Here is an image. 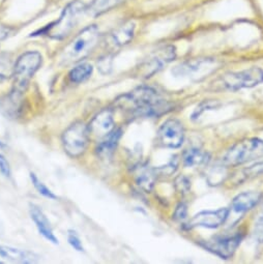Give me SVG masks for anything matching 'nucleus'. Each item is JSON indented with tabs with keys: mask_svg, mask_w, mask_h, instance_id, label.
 I'll return each mask as SVG.
<instances>
[{
	"mask_svg": "<svg viewBox=\"0 0 263 264\" xmlns=\"http://www.w3.org/2000/svg\"><path fill=\"white\" fill-rule=\"evenodd\" d=\"M157 170L147 165H140L135 171V181L137 185L145 192H150L156 184Z\"/></svg>",
	"mask_w": 263,
	"mask_h": 264,
	"instance_id": "nucleus-15",
	"label": "nucleus"
},
{
	"mask_svg": "<svg viewBox=\"0 0 263 264\" xmlns=\"http://www.w3.org/2000/svg\"><path fill=\"white\" fill-rule=\"evenodd\" d=\"M186 214H187L186 205L184 203H180L176 206V209L174 211L173 219L176 221H182L186 218Z\"/></svg>",
	"mask_w": 263,
	"mask_h": 264,
	"instance_id": "nucleus-28",
	"label": "nucleus"
},
{
	"mask_svg": "<svg viewBox=\"0 0 263 264\" xmlns=\"http://www.w3.org/2000/svg\"><path fill=\"white\" fill-rule=\"evenodd\" d=\"M87 7L81 1H73L64 7L57 21L46 28V34L53 39H63L67 36L79 21V17L86 12Z\"/></svg>",
	"mask_w": 263,
	"mask_h": 264,
	"instance_id": "nucleus-4",
	"label": "nucleus"
},
{
	"mask_svg": "<svg viewBox=\"0 0 263 264\" xmlns=\"http://www.w3.org/2000/svg\"><path fill=\"white\" fill-rule=\"evenodd\" d=\"M92 65L88 63H82L75 67L71 72H70V80L73 83H81L83 81L87 80L92 74Z\"/></svg>",
	"mask_w": 263,
	"mask_h": 264,
	"instance_id": "nucleus-22",
	"label": "nucleus"
},
{
	"mask_svg": "<svg viewBox=\"0 0 263 264\" xmlns=\"http://www.w3.org/2000/svg\"><path fill=\"white\" fill-rule=\"evenodd\" d=\"M121 134H123V132L120 129H114L108 136L103 138L97 148L98 156L102 158H106L113 154L117 147Z\"/></svg>",
	"mask_w": 263,
	"mask_h": 264,
	"instance_id": "nucleus-17",
	"label": "nucleus"
},
{
	"mask_svg": "<svg viewBox=\"0 0 263 264\" xmlns=\"http://www.w3.org/2000/svg\"><path fill=\"white\" fill-rule=\"evenodd\" d=\"M126 1L127 0H93L91 4L87 7L86 12H88L92 17H98L117 7Z\"/></svg>",
	"mask_w": 263,
	"mask_h": 264,
	"instance_id": "nucleus-20",
	"label": "nucleus"
},
{
	"mask_svg": "<svg viewBox=\"0 0 263 264\" xmlns=\"http://www.w3.org/2000/svg\"><path fill=\"white\" fill-rule=\"evenodd\" d=\"M175 188L176 191L182 195L189 193V191L191 190V182L189 181V178L184 175L178 176L175 179Z\"/></svg>",
	"mask_w": 263,
	"mask_h": 264,
	"instance_id": "nucleus-25",
	"label": "nucleus"
},
{
	"mask_svg": "<svg viewBox=\"0 0 263 264\" xmlns=\"http://www.w3.org/2000/svg\"><path fill=\"white\" fill-rule=\"evenodd\" d=\"M210 155L199 148L186 149L184 154V164L185 167L201 166L209 162Z\"/></svg>",
	"mask_w": 263,
	"mask_h": 264,
	"instance_id": "nucleus-21",
	"label": "nucleus"
},
{
	"mask_svg": "<svg viewBox=\"0 0 263 264\" xmlns=\"http://www.w3.org/2000/svg\"><path fill=\"white\" fill-rule=\"evenodd\" d=\"M212 108H215V103H212V102H203L200 106L197 107V109L194 111L193 113V117L194 118H198L202 113L205 111V110H210Z\"/></svg>",
	"mask_w": 263,
	"mask_h": 264,
	"instance_id": "nucleus-29",
	"label": "nucleus"
},
{
	"mask_svg": "<svg viewBox=\"0 0 263 264\" xmlns=\"http://www.w3.org/2000/svg\"><path fill=\"white\" fill-rule=\"evenodd\" d=\"M89 141L88 127L81 121L75 122L62 135L65 153L72 158H78L86 150Z\"/></svg>",
	"mask_w": 263,
	"mask_h": 264,
	"instance_id": "nucleus-6",
	"label": "nucleus"
},
{
	"mask_svg": "<svg viewBox=\"0 0 263 264\" xmlns=\"http://www.w3.org/2000/svg\"><path fill=\"white\" fill-rule=\"evenodd\" d=\"M0 256L7 258L14 262L20 263H32L36 262L37 259H39V257L33 253L3 246H0Z\"/></svg>",
	"mask_w": 263,
	"mask_h": 264,
	"instance_id": "nucleus-18",
	"label": "nucleus"
},
{
	"mask_svg": "<svg viewBox=\"0 0 263 264\" xmlns=\"http://www.w3.org/2000/svg\"><path fill=\"white\" fill-rule=\"evenodd\" d=\"M184 139V129L181 121L169 119L165 121L158 132V143L169 148L182 146Z\"/></svg>",
	"mask_w": 263,
	"mask_h": 264,
	"instance_id": "nucleus-11",
	"label": "nucleus"
},
{
	"mask_svg": "<svg viewBox=\"0 0 263 264\" xmlns=\"http://www.w3.org/2000/svg\"><path fill=\"white\" fill-rule=\"evenodd\" d=\"M254 237L260 243H263V215L257 220L254 228Z\"/></svg>",
	"mask_w": 263,
	"mask_h": 264,
	"instance_id": "nucleus-30",
	"label": "nucleus"
},
{
	"mask_svg": "<svg viewBox=\"0 0 263 264\" xmlns=\"http://www.w3.org/2000/svg\"><path fill=\"white\" fill-rule=\"evenodd\" d=\"M214 67L215 60L212 58H197L176 65L172 70V74L175 77L198 79L212 73L215 69Z\"/></svg>",
	"mask_w": 263,
	"mask_h": 264,
	"instance_id": "nucleus-9",
	"label": "nucleus"
},
{
	"mask_svg": "<svg viewBox=\"0 0 263 264\" xmlns=\"http://www.w3.org/2000/svg\"><path fill=\"white\" fill-rule=\"evenodd\" d=\"M117 105L138 116H158L170 111L172 106L157 90L141 86L117 100Z\"/></svg>",
	"mask_w": 263,
	"mask_h": 264,
	"instance_id": "nucleus-1",
	"label": "nucleus"
},
{
	"mask_svg": "<svg viewBox=\"0 0 263 264\" xmlns=\"http://www.w3.org/2000/svg\"><path fill=\"white\" fill-rule=\"evenodd\" d=\"M42 64V55L39 52L29 51L21 55L16 61L14 78V92L16 94L22 93L28 86L30 79Z\"/></svg>",
	"mask_w": 263,
	"mask_h": 264,
	"instance_id": "nucleus-5",
	"label": "nucleus"
},
{
	"mask_svg": "<svg viewBox=\"0 0 263 264\" xmlns=\"http://www.w3.org/2000/svg\"><path fill=\"white\" fill-rule=\"evenodd\" d=\"M88 127L89 137L103 139L108 136L112 131L115 129V124L113 119L112 111L109 109L102 110L99 114H97L90 121Z\"/></svg>",
	"mask_w": 263,
	"mask_h": 264,
	"instance_id": "nucleus-13",
	"label": "nucleus"
},
{
	"mask_svg": "<svg viewBox=\"0 0 263 264\" xmlns=\"http://www.w3.org/2000/svg\"><path fill=\"white\" fill-rule=\"evenodd\" d=\"M222 86L231 91L252 88L263 83V70L251 68L240 72L227 73L222 77Z\"/></svg>",
	"mask_w": 263,
	"mask_h": 264,
	"instance_id": "nucleus-7",
	"label": "nucleus"
},
{
	"mask_svg": "<svg viewBox=\"0 0 263 264\" xmlns=\"http://www.w3.org/2000/svg\"><path fill=\"white\" fill-rule=\"evenodd\" d=\"M243 173H245L247 177H254V176L263 174V162L251 166L250 168L246 169V170L243 171Z\"/></svg>",
	"mask_w": 263,
	"mask_h": 264,
	"instance_id": "nucleus-26",
	"label": "nucleus"
},
{
	"mask_svg": "<svg viewBox=\"0 0 263 264\" xmlns=\"http://www.w3.org/2000/svg\"><path fill=\"white\" fill-rule=\"evenodd\" d=\"M263 157V140L250 138L234 144L224 156V166H239Z\"/></svg>",
	"mask_w": 263,
	"mask_h": 264,
	"instance_id": "nucleus-3",
	"label": "nucleus"
},
{
	"mask_svg": "<svg viewBox=\"0 0 263 264\" xmlns=\"http://www.w3.org/2000/svg\"><path fill=\"white\" fill-rule=\"evenodd\" d=\"M11 31H12L11 28L5 25L0 24V43L6 39V37L9 35V33H11Z\"/></svg>",
	"mask_w": 263,
	"mask_h": 264,
	"instance_id": "nucleus-34",
	"label": "nucleus"
},
{
	"mask_svg": "<svg viewBox=\"0 0 263 264\" xmlns=\"http://www.w3.org/2000/svg\"><path fill=\"white\" fill-rule=\"evenodd\" d=\"M229 215L228 209H220L218 211H201L194 215L193 218L187 222L186 227L189 229L196 227L203 228H218L225 223Z\"/></svg>",
	"mask_w": 263,
	"mask_h": 264,
	"instance_id": "nucleus-12",
	"label": "nucleus"
},
{
	"mask_svg": "<svg viewBox=\"0 0 263 264\" xmlns=\"http://www.w3.org/2000/svg\"><path fill=\"white\" fill-rule=\"evenodd\" d=\"M135 23L134 22H128L120 27L116 28V29L112 32L111 39L113 44L117 47L125 46L129 44L132 40H133L135 34Z\"/></svg>",
	"mask_w": 263,
	"mask_h": 264,
	"instance_id": "nucleus-19",
	"label": "nucleus"
},
{
	"mask_svg": "<svg viewBox=\"0 0 263 264\" xmlns=\"http://www.w3.org/2000/svg\"><path fill=\"white\" fill-rule=\"evenodd\" d=\"M100 41V30L96 25L88 26L65 47L62 52L61 61L65 64L78 62L93 51Z\"/></svg>",
	"mask_w": 263,
	"mask_h": 264,
	"instance_id": "nucleus-2",
	"label": "nucleus"
},
{
	"mask_svg": "<svg viewBox=\"0 0 263 264\" xmlns=\"http://www.w3.org/2000/svg\"><path fill=\"white\" fill-rule=\"evenodd\" d=\"M0 172H1L4 176L11 175V168H9V164L2 155H0Z\"/></svg>",
	"mask_w": 263,
	"mask_h": 264,
	"instance_id": "nucleus-32",
	"label": "nucleus"
},
{
	"mask_svg": "<svg viewBox=\"0 0 263 264\" xmlns=\"http://www.w3.org/2000/svg\"><path fill=\"white\" fill-rule=\"evenodd\" d=\"M261 193L258 192H245L237 195L232 201V209L237 212H246L256 206L261 200Z\"/></svg>",
	"mask_w": 263,
	"mask_h": 264,
	"instance_id": "nucleus-16",
	"label": "nucleus"
},
{
	"mask_svg": "<svg viewBox=\"0 0 263 264\" xmlns=\"http://www.w3.org/2000/svg\"><path fill=\"white\" fill-rule=\"evenodd\" d=\"M98 67L102 73H108L111 70V59L109 57L102 58L98 63Z\"/></svg>",
	"mask_w": 263,
	"mask_h": 264,
	"instance_id": "nucleus-33",
	"label": "nucleus"
},
{
	"mask_svg": "<svg viewBox=\"0 0 263 264\" xmlns=\"http://www.w3.org/2000/svg\"><path fill=\"white\" fill-rule=\"evenodd\" d=\"M30 215L35 223L37 229H39L40 233L43 237L53 243H58V239L56 238V237L53 233L51 224L49 220L47 219V216L43 212V211L35 205H30Z\"/></svg>",
	"mask_w": 263,
	"mask_h": 264,
	"instance_id": "nucleus-14",
	"label": "nucleus"
},
{
	"mask_svg": "<svg viewBox=\"0 0 263 264\" xmlns=\"http://www.w3.org/2000/svg\"><path fill=\"white\" fill-rule=\"evenodd\" d=\"M176 57V49L172 45L164 46L162 48L157 50L155 53L145 59L138 68L140 77L149 78L153 75L161 71L164 65L168 64L175 59Z\"/></svg>",
	"mask_w": 263,
	"mask_h": 264,
	"instance_id": "nucleus-8",
	"label": "nucleus"
},
{
	"mask_svg": "<svg viewBox=\"0 0 263 264\" xmlns=\"http://www.w3.org/2000/svg\"><path fill=\"white\" fill-rule=\"evenodd\" d=\"M15 65L12 55L7 53L0 54V78H11L14 76Z\"/></svg>",
	"mask_w": 263,
	"mask_h": 264,
	"instance_id": "nucleus-23",
	"label": "nucleus"
},
{
	"mask_svg": "<svg viewBox=\"0 0 263 264\" xmlns=\"http://www.w3.org/2000/svg\"><path fill=\"white\" fill-rule=\"evenodd\" d=\"M241 239L240 234H234L232 237H217L200 242V246L222 259H230L238 248Z\"/></svg>",
	"mask_w": 263,
	"mask_h": 264,
	"instance_id": "nucleus-10",
	"label": "nucleus"
},
{
	"mask_svg": "<svg viewBox=\"0 0 263 264\" xmlns=\"http://www.w3.org/2000/svg\"><path fill=\"white\" fill-rule=\"evenodd\" d=\"M68 240H69V243L71 244V246H72L75 250H77V251H79V252L83 251L82 242H81L80 238H78V235L76 234V232L70 231V232H69V237H68Z\"/></svg>",
	"mask_w": 263,
	"mask_h": 264,
	"instance_id": "nucleus-27",
	"label": "nucleus"
},
{
	"mask_svg": "<svg viewBox=\"0 0 263 264\" xmlns=\"http://www.w3.org/2000/svg\"><path fill=\"white\" fill-rule=\"evenodd\" d=\"M30 177H31V182H32L34 187L36 188L37 191H39L40 194H42L43 196H45L47 198H50V199H56V196L40 181L39 178L35 176V174L31 173Z\"/></svg>",
	"mask_w": 263,
	"mask_h": 264,
	"instance_id": "nucleus-24",
	"label": "nucleus"
},
{
	"mask_svg": "<svg viewBox=\"0 0 263 264\" xmlns=\"http://www.w3.org/2000/svg\"><path fill=\"white\" fill-rule=\"evenodd\" d=\"M177 157L172 158V159L170 162H169L166 166H164L163 168H159L158 171H162L165 174H172L175 172V170L177 169V165H178V161H177Z\"/></svg>",
	"mask_w": 263,
	"mask_h": 264,
	"instance_id": "nucleus-31",
	"label": "nucleus"
}]
</instances>
